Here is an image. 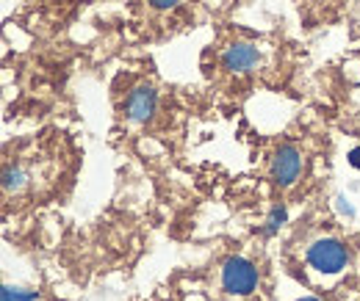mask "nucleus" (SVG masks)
<instances>
[{
	"label": "nucleus",
	"mask_w": 360,
	"mask_h": 301,
	"mask_svg": "<svg viewBox=\"0 0 360 301\" xmlns=\"http://www.w3.org/2000/svg\"><path fill=\"white\" fill-rule=\"evenodd\" d=\"M305 257H308V265H311L314 271L327 274V276H335V274H341V271L347 268L349 252H347V246H344L341 241H335V238H319V241H314V243L308 246Z\"/></svg>",
	"instance_id": "obj_1"
},
{
	"label": "nucleus",
	"mask_w": 360,
	"mask_h": 301,
	"mask_svg": "<svg viewBox=\"0 0 360 301\" xmlns=\"http://www.w3.org/2000/svg\"><path fill=\"white\" fill-rule=\"evenodd\" d=\"M258 268L247 257H227L222 262V288L230 296H250L258 290Z\"/></svg>",
	"instance_id": "obj_2"
},
{
	"label": "nucleus",
	"mask_w": 360,
	"mask_h": 301,
	"mask_svg": "<svg viewBox=\"0 0 360 301\" xmlns=\"http://www.w3.org/2000/svg\"><path fill=\"white\" fill-rule=\"evenodd\" d=\"M300 174H302V152L294 144H283L271 158V182L280 185V188H288V185H294L300 180Z\"/></svg>",
	"instance_id": "obj_3"
},
{
	"label": "nucleus",
	"mask_w": 360,
	"mask_h": 301,
	"mask_svg": "<svg viewBox=\"0 0 360 301\" xmlns=\"http://www.w3.org/2000/svg\"><path fill=\"white\" fill-rule=\"evenodd\" d=\"M219 61H222V69L230 72V75H247V72H252L264 61V55H261L258 44L233 42L230 47H225V53H222Z\"/></svg>",
	"instance_id": "obj_4"
},
{
	"label": "nucleus",
	"mask_w": 360,
	"mask_h": 301,
	"mask_svg": "<svg viewBox=\"0 0 360 301\" xmlns=\"http://www.w3.org/2000/svg\"><path fill=\"white\" fill-rule=\"evenodd\" d=\"M158 108V91L147 83H139L136 88L128 91V100H125V119L134 122V125H147L153 119Z\"/></svg>",
	"instance_id": "obj_5"
},
{
	"label": "nucleus",
	"mask_w": 360,
	"mask_h": 301,
	"mask_svg": "<svg viewBox=\"0 0 360 301\" xmlns=\"http://www.w3.org/2000/svg\"><path fill=\"white\" fill-rule=\"evenodd\" d=\"M288 221V210H285V205H274L266 215V224H264V238H271V235H277L280 232V227Z\"/></svg>",
	"instance_id": "obj_6"
},
{
	"label": "nucleus",
	"mask_w": 360,
	"mask_h": 301,
	"mask_svg": "<svg viewBox=\"0 0 360 301\" xmlns=\"http://www.w3.org/2000/svg\"><path fill=\"white\" fill-rule=\"evenodd\" d=\"M0 301H37V290H22V288L3 285V290H0Z\"/></svg>",
	"instance_id": "obj_7"
},
{
	"label": "nucleus",
	"mask_w": 360,
	"mask_h": 301,
	"mask_svg": "<svg viewBox=\"0 0 360 301\" xmlns=\"http://www.w3.org/2000/svg\"><path fill=\"white\" fill-rule=\"evenodd\" d=\"M180 0H150V6L153 8H158V11H169V8H175Z\"/></svg>",
	"instance_id": "obj_8"
},
{
	"label": "nucleus",
	"mask_w": 360,
	"mask_h": 301,
	"mask_svg": "<svg viewBox=\"0 0 360 301\" xmlns=\"http://www.w3.org/2000/svg\"><path fill=\"white\" fill-rule=\"evenodd\" d=\"M349 163H352L355 169H360V147H355V149L349 152Z\"/></svg>",
	"instance_id": "obj_9"
},
{
	"label": "nucleus",
	"mask_w": 360,
	"mask_h": 301,
	"mask_svg": "<svg viewBox=\"0 0 360 301\" xmlns=\"http://www.w3.org/2000/svg\"><path fill=\"white\" fill-rule=\"evenodd\" d=\"M297 301H319V299H311V296H308V299H297Z\"/></svg>",
	"instance_id": "obj_10"
}]
</instances>
